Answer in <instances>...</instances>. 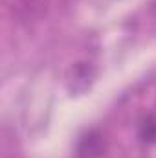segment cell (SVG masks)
Instances as JSON below:
<instances>
[{"label":"cell","instance_id":"1","mask_svg":"<svg viewBox=\"0 0 156 158\" xmlns=\"http://www.w3.org/2000/svg\"><path fill=\"white\" fill-rule=\"evenodd\" d=\"M142 136L145 140H156V119L149 118L143 121V129H142Z\"/></svg>","mask_w":156,"mask_h":158}]
</instances>
